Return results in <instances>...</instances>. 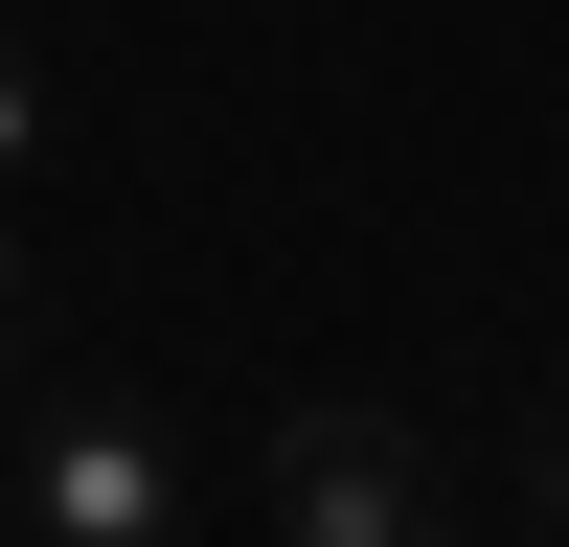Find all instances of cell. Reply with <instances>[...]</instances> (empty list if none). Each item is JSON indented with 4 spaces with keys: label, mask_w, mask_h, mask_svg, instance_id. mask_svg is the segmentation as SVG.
<instances>
[{
    "label": "cell",
    "mask_w": 569,
    "mask_h": 547,
    "mask_svg": "<svg viewBox=\"0 0 569 547\" xmlns=\"http://www.w3.org/2000/svg\"><path fill=\"white\" fill-rule=\"evenodd\" d=\"M547 479H569V388H547Z\"/></svg>",
    "instance_id": "obj_5"
},
{
    "label": "cell",
    "mask_w": 569,
    "mask_h": 547,
    "mask_svg": "<svg viewBox=\"0 0 569 547\" xmlns=\"http://www.w3.org/2000/svg\"><path fill=\"white\" fill-rule=\"evenodd\" d=\"M0 319H23V182H0Z\"/></svg>",
    "instance_id": "obj_4"
},
{
    "label": "cell",
    "mask_w": 569,
    "mask_h": 547,
    "mask_svg": "<svg viewBox=\"0 0 569 547\" xmlns=\"http://www.w3.org/2000/svg\"><path fill=\"white\" fill-rule=\"evenodd\" d=\"M273 525L297 547H433V456H410V410H273Z\"/></svg>",
    "instance_id": "obj_2"
},
{
    "label": "cell",
    "mask_w": 569,
    "mask_h": 547,
    "mask_svg": "<svg viewBox=\"0 0 569 547\" xmlns=\"http://www.w3.org/2000/svg\"><path fill=\"white\" fill-rule=\"evenodd\" d=\"M23 547H182V456L137 434L114 388L23 410Z\"/></svg>",
    "instance_id": "obj_1"
},
{
    "label": "cell",
    "mask_w": 569,
    "mask_h": 547,
    "mask_svg": "<svg viewBox=\"0 0 569 547\" xmlns=\"http://www.w3.org/2000/svg\"><path fill=\"white\" fill-rule=\"evenodd\" d=\"M23 160H46V69L0 46V182H23Z\"/></svg>",
    "instance_id": "obj_3"
}]
</instances>
